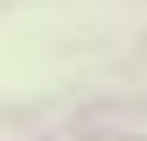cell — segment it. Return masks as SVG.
Masks as SVG:
<instances>
[]
</instances>
